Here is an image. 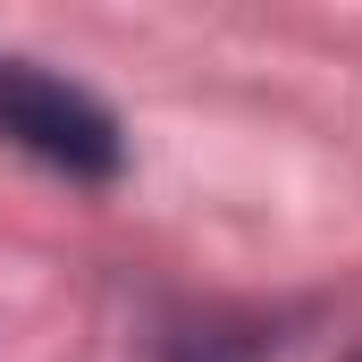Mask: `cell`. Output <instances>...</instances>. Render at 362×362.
<instances>
[{"label": "cell", "mask_w": 362, "mask_h": 362, "mask_svg": "<svg viewBox=\"0 0 362 362\" xmlns=\"http://www.w3.org/2000/svg\"><path fill=\"white\" fill-rule=\"evenodd\" d=\"M0 144H17L25 160L76 185H110L127 169V135H118L110 101H93L85 85L51 76L34 59H0Z\"/></svg>", "instance_id": "6da1fadb"}, {"label": "cell", "mask_w": 362, "mask_h": 362, "mask_svg": "<svg viewBox=\"0 0 362 362\" xmlns=\"http://www.w3.org/2000/svg\"><path fill=\"white\" fill-rule=\"evenodd\" d=\"M354 362H362V354H354Z\"/></svg>", "instance_id": "7a4b0ae2"}]
</instances>
